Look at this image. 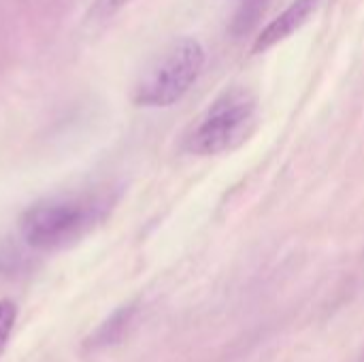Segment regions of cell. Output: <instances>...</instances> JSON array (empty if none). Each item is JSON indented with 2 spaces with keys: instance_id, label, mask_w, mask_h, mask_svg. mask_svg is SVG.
Wrapping results in <instances>:
<instances>
[{
  "instance_id": "6da1fadb",
  "label": "cell",
  "mask_w": 364,
  "mask_h": 362,
  "mask_svg": "<svg viewBox=\"0 0 364 362\" xmlns=\"http://www.w3.org/2000/svg\"><path fill=\"white\" fill-rule=\"evenodd\" d=\"M113 196L105 192L53 196L30 205L19 218V235L34 250H58L105 220Z\"/></svg>"
},
{
  "instance_id": "7a4b0ae2",
  "label": "cell",
  "mask_w": 364,
  "mask_h": 362,
  "mask_svg": "<svg viewBox=\"0 0 364 362\" xmlns=\"http://www.w3.org/2000/svg\"><path fill=\"white\" fill-rule=\"evenodd\" d=\"M203 66L205 47L198 38H173L141 70L132 87V102L145 109L173 107L196 83Z\"/></svg>"
},
{
  "instance_id": "3957f363",
  "label": "cell",
  "mask_w": 364,
  "mask_h": 362,
  "mask_svg": "<svg viewBox=\"0 0 364 362\" xmlns=\"http://www.w3.org/2000/svg\"><path fill=\"white\" fill-rule=\"evenodd\" d=\"M258 122V98L247 87L222 92L190 126L183 149L194 156H218L247 141Z\"/></svg>"
},
{
  "instance_id": "277c9868",
  "label": "cell",
  "mask_w": 364,
  "mask_h": 362,
  "mask_svg": "<svg viewBox=\"0 0 364 362\" xmlns=\"http://www.w3.org/2000/svg\"><path fill=\"white\" fill-rule=\"evenodd\" d=\"M322 0H292L290 6H286L271 23L262 28V32L256 36L252 51L254 53H264L267 49L275 47L277 43L286 41L292 36L299 28L307 23V19L314 15V11L320 6Z\"/></svg>"
},
{
  "instance_id": "5b68a950",
  "label": "cell",
  "mask_w": 364,
  "mask_h": 362,
  "mask_svg": "<svg viewBox=\"0 0 364 362\" xmlns=\"http://www.w3.org/2000/svg\"><path fill=\"white\" fill-rule=\"evenodd\" d=\"M134 312H136L134 305H126V307L113 312L100 324V329L90 337L87 346L90 348H107V346H113L115 341H119L126 335V331H128V326H130V322L134 318Z\"/></svg>"
},
{
  "instance_id": "8992f818",
  "label": "cell",
  "mask_w": 364,
  "mask_h": 362,
  "mask_svg": "<svg viewBox=\"0 0 364 362\" xmlns=\"http://www.w3.org/2000/svg\"><path fill=\"white\" fill-rule=\"evenodd\" d=\"M15 320H17V305L11 299H2L0 301V352L4 348V344L9 341Z\"/></svg>"
},
{
  "instance_id": "52a82bcc",
  "label": "cell",
  "mask_w": 364,
  "mask_h": 362,
  "mask_svg": "<svg viewBox=\"0 0 364 362\" xmlns=\"http://www.w3.org/2000/svg\"><path fill=\"white\" fill-rule=\"evenodd\" d=\"M126 2H128V0H94L92 11H90V17L96 19V21L109 19V17L115 15Z\"/></svg>"
},
{
  "instance_id": "ba28073f",
  "label": "cell",
  "mask_w": 364,
  "mask_h": 362,
  "mask_svg": "<svg viewBox=\"0 0 364 362\" xmlns=\"http://www.w3.org/2000/svg\"><path fill=\"white\" fill-rule=\"evenodd\" d=\"M363 362H364V358H363Z\"/></svg>"
}]
</instances>
